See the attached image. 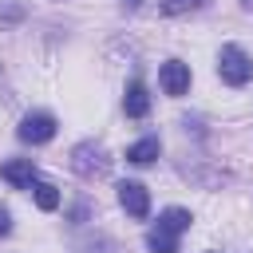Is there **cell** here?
<instances>
[{
  "label": "cell",
  "mask_w": 253,
  "mask_h": 253,
  "mask_svg": "<svg viewBox=\"0 0 253 253\" xmlns=\"http://www.w3.org/2000/svg\"><path fill=\"white\" fill-rule=\"evenodd\" d=\"M12 233V213H8V206H0V237H8Z\"/></svg>",
  "instance_id": "4fadbf2b"
},
{
  "label": "cell",
  "mask_w": 253,
  "mask_h": 253,
  "mask_svg": "<svg viewBox=\"0 0 253 253\" xmlns=\"http://www.w3.org/2000/svg\"><path fill=\"white\" fill-rule=\"evenodd\" d=\"M206 253H217V249H206Z\"/></svg>",
  "instance_id": "e0dca14e"
},
{
  "label": "cell",
  "mask_w": 253,
  "mask_h": 253,
  "mask_svg": "<svg viewBox=\"0 0 253 253\" xmlns=\"http://www.w3.org/2000/svg\"><path fill=\"white\" fill-rule=\"evenodd\" d=\"M123 4H126V8H138V0H123Z\"/></svg>",
  "instance_id": "9a60e30c"
},
{
  "label": "cell",
  "mask_w": 253,
  "mask_h": 253,
  "mask_svg": "<svg viewBox=\"0 0 253 253\" xmlns=\"http://www.w3.org/2000/svg\"><path fill=\"white\" fill-rule=\"evenodd\" d=\"M158 83H162V91L166 95H186L190 91V63H182V59H166L162 67H158Z\"/></svg>",
  "instance_id": "5b68a950"
},
{
  "label": "cell",
  "mask_w": 253,
  "mask_h": 253,
  "mask_svg": "<svg viewBox=\"0 0 253 253\" xmlns=\"http://www.w3.org/2000/svg\"><path fill=\"white\" fill-rule=\"evenodd\" d=\"M178 237H182V233H170V229H162V225H150V229H146V249H150V253H178Z\"/></svg>",
  "instance_id": "9c48e42d"
},
{
  "label": "cell",
  "mask_w": 253,
  "mask_h": 253,
  "mask_svg": "<svg viewBox=\"0 0 253 253\" xmlns=\"http://www.w3.org/2000/svg\"><path fill=\"white\" fill-rule=\"evenodd\" d=\"M16 138H20V142H32V146L51 142V138H55V119H51L47 111H32V115H24V119H20Z\"/></svg>",
  "instance_id": "3957f363"
},
{
  "label": "cell",
  "mask_w": 253,
  "mask_h": 253,
  "mask_svg": "<svg viewBox=\"0 0 253 253\" xmlns=\"http://www.w3.org/2000/svg\"><path fill=\"white\" fill-rule=\"evenodd\" d=\"M107 166H111V158L103 154V146L99 142H75L71 146V170L79 174V178H99V174H107Z\"/></svg>",
  "instance_id": "7a4b0ae2"
},
{
  "label": "cell",
  "mask_w": 253,
  "mask_h": 253,
  "mask_svg": "<svg viewBox=\"0 0 253 253\" xmlns=\"http://www.w3.org/2000/svg\"><path fill=\"white\" fill-rule=\"evenodd\" d=\"M206 0H162V12L166 16H182V12H194V8H202Z\"/></svg>",
  "instance_id": "7c38bea8"
},
{
  "label": "cell",
  "mask_w": 253,
  "mask_h": 253,
  "mask_svg": "<svg viewBox=\"0 0 253 253\" xmlns=\"http://www.w3.org/2000/svg\"><path fill=\"white\" fill-rule=\"evenodd\" d=\"M115 190H119V206H123L134 221H142V217L150 213V190H146L142 182H119Z\"/></svg>",
  "instance_id": "277c9868"
},
{
  "label": "cell",
  "mask_w": 253,
  "mask_h": 253,
  "mask_svg": "<svg viewBox=\"0 0 253 253\" xmlns=\"http://www.w3.org/2000/svg\"><path fill=\"white\" fill-rule=\"evenodd\" d=\"M217 75L229 83V87H245L253 79V59L237 47V43H225L221 55H217Z\"/></svg>",
  "instance_id": "6da1fadb"
},
{
  "label": "cell",
  "mask_w": 253,
  "mask_h": 253,
  "mask_svg": "<svg viewBox=\"0 0 253 253\" xmlns=\"http://www.w3.org/2000/svg\"><path fill=\"white\" fill-rule=\"evenodd\" d=\"M158 154H162L158 134H146V138H138V142H130V146H126V162H130V166H150Z\"/></svg>",
  "instance_id": "ba28073f"
},
{
  "label": "cell",
  "mask_w": 253,
  "mask_h": 253,
  "mask_svg": "<svg viewBox=\"0 0 253 253\" xmlns=\"http://www.w3.org/2000/svg\"><path fill=\"white\" fill-rule=\"evenodd\" d=\"M190 221H194V217H190V210H182V206H170V210H162V213H158V225H162V229H170V233H186V229H190Z\"/></svg>",
  "instance_id": "30bf717a"
},
{
  "label": "cell",
  "mask_w": 253,
  "mask_h": 253,
  "mask_svg": "<svg viewBox=\"0 0 253 253\" xmlns=\"http://www.w3.org/2000/svg\"><path fill=\"white\" fill-rule=\"evenodd\" d=\"M32 190H36V206H40L43 213H51V210H59V190H55L51 182H36Z\"/></svg>",
  "instance_id": "8fae6325"
},
{
  "label": "cell",
  "mask_w": 253,
  "mask_h": 253,
  "mask_svg": "<svg viewBox=\"0 0 253 253\" xmlns=\"http://www.w3.org/2000/svg\"><path fill=\"white\" fill-rule=\"evenodd\" d=\"M123 111H126L130 119H146V111H150V95H146V83H142V79H130V83H126Z\"/></svg>",
  "instance_id": "52a82bcc"
},
{
  "label": "cell",
  "mask_w": 253,
  "mask_h": 253,
  "mask_svg": "<svg viewBox=\"0 0 253 253\" xmlns=\"http://www.w3.org/2000/svg\"><path fill=\"white\" fill-rule=\"evenodd\" d=\"M83 213H87V202H79V206H75V210H71V221H75V225H79V221H83Z\"/></svg>",
  "instance_id": "5bb4252c"
},
{
  "label": "cell",
  "mask_w": 253,
  "mask_h": 253,
  "mask_svg": "<svg viewBox=\"0 0 253 253\" xmlns=\"http://www.w3.org/2000/svg\"><path fill=\"white\" fill-rule=\"evenodd\" d=\"M0 178H4L8 186H16V190H32V186L40 182V170H36L32 158H12V162L0 166Z\"/></svg>",
  "instance_id": "8992f818"
},
{
  "label": "cell",
  "mask_w": 253,
  "mask_h": 253,
  "mask_svg": "<svg viewBox=\"0 0 253 253\" xmlns=\"http://www.w3.org/2000/svg\"><path fill=\"white\" fill-rule=\"evenodd\" d=\"M241 8H253V0H241Z\"/></svg>",
  "instance_id": "2e32d148"
}]
</instances>
